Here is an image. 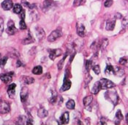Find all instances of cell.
Masks as SVG:
<instances>
[{
    "instance_id": "1",
    "label": "cell",
    "mask_w": 128,
    "mask_h": 125,
    "mask_svg": "<svg viewBox=\"0 0 128 125\" xmlns=\"http://www.w3.org/2000/svg\"><path fill=\"white\" fill-rule=\"evenodd\" d=\"M105 97L106 99L113 103L114 105L118 104V96L116 91H108L105 94Z\"/></svg>"
},
{
    "instance_id": "2",
    "label": "cell",
    "mask_w": 128,
    "mask_h": 125,
    "mask_svg": "<svg viewBox=\"0 0 128 125\" xmlns=\"http://www.w3.org/2000/svg\"><path fill=\"white\" fill-rule=\"evenodd\" d=\"M68 70L67 69L66 71H65V75L64 77V82H63V85L62 88H60V91L63 92V91H66L68 90H69L71 87V82L69 79V77H68Z\"/></svg>"
},
{
    "instance_id": "3",
    "label": "cell",
    "mask_w": 128,
    "mask_h": 125,
    "mask_svg": "<svg viewBox=\"0 0 128 125\" xmlns=\"http://www.w3.org/2000/svg\"><path fill=\"white\" fill-rule=\"evenodd\" d=\"M100 82L102 87V89H110L116 86V85L112 81L109 80L108 79H105V78H102L100 80Z\"/></svg>"
},
{
    "instance_id": "4",
    "label": "cell",
    "mask_w": 128,
    "mask_h": 125,
    "mask_svg": "<svg viewBox=\"0 0 128 125\" xmlns=\"http://www.w3.org/2000/svg\"><path fill=\"white\" fill-rule=\"evenodd\" d=\"M62 35V32L61 30L59 29H56L54 31H53L49 35V36L48 37V40L49 42H54L56 40L60 38Z\"/></svg>"
},
{
    "instance_id": "5",
    "label": "cell",
    "mask_w": 128,
    "mask_h": 125,
    "mask_svg": "<svg viewBox=\"0 0 128 125\" xmlns=\"http://www.w3.org/2000/svg\"><path fill=\"white\" fill-rule=\"evenodd\" d=\"M10 110V105L7 102L2 100L1 103H0V113H1V114H6V113H9Z\"/></svg>"
},
{
    "instance_id": "6",
    "label": "cell",
    "mask_w": 128,
    "mask_h": 125,
    "mask_svg": "<svg viewBox=\"0 0 128 125\" xmlns=\"http://www.w3.org/2000/svg\"><path fill=\"white\" fill-rule=\"evenodd\" d=\"M7 32L9 34V35H14L17 32V29L15 27V24H14V22L12 21V20H10L8 23V28H7Z\"/></svg>"
},
{
    "instance_id": "7",
    "label": "cell",
    "mask_w": 128,
    "mask_h": 125,
    "mask_svg": "<svg viewBox=\"0 0 128 125\" xmlns=\"http://www.w3.org/2000/svg\"><path fill=\"white\" fill-rule=\"evenodd\" d=\"M62 54V52L60 49H50L49 50V58L51 60H54L56 58L60 56Z\"/></svg>"
},
{
    "instance_id": "8",
    "label": "cell",
    "mask_w": 128,
    "mask_h": 125,
    "mask_svg": "<svg viewBox=\"0 0 128 125\" xmlns=\"http://www.w3.org/2000/svg\"><path fill=\"white\" fill-rule=\"evenodd\" d=\"M28 88L26 87H24L22 88L21 91H20V101L24 103L26 102L27 100V98H28V95H29V92H28Z\"/></svg>"
},
{
    "instance_id": "9",
    "label": "cell",
    "mask_w": 128,
    "mask_h": 125,
    "mask_svg": "<svg viewBox=\"0 0 128 125\" xmlns=\"http://www.w3.org/2000/svg\"><path fill=\"white\" fill-rule=\"evenodd\" d=\"M77 33L80 37L81 38H84L86 36V31L85 29V27L84 24H80L78 23L77 24Z\"/></svg>"
},
{
    "instance_id": "10",
    "label": "cell",
    "mask_w": 128,
    "mask_h": 125,
    "mask_svg": "<svg viewBox=\"0 0 128 125\" xmlns=\"http://www.w3.org/2000/svg\"><path fill=\"white\" fill-rule=\"evenodd\" d=\"M13 73L12 72H10V73H6L4 74L1 75V79L3 82L8 84L12 81V77Z\"/></svg>"
},
{
    "instance_id": "11",
    "label": "cell",
    "mask_w": 128,
    "mask_h": 125,
    "mask_svg": "<svg viewBox=\"0 0 128 125\" xmlns=\"http://www.w3.org/2000/svg\"><path fill=\"white\" fill-rule=\"evenodd\" d=\"M70 116L69 113L68 112H65L64 113H63L62 116L59 118V123L60 124H67L69 122Z\"/></svg>"
},
{
    "instance_id": "12",
    "label": "cell",
    "mask_w": 128,
    "mask_h": 125,
    "mask_svg": "<svg viewBox=\"0 0 128 125\" xmlns=\"http://www.w3.org/2000/svg\"><path fill=\"white\" fill-rule=\"evenodd\" d=\"M13 6V3L11 0H5L2 3V8L4 10H10Z\"/></svg>"
},
{
    "instance_id": "13",
    "label": "cell",
    "mask_w": 128,
    "mask_h": 125,
    "mask_svg": "<svg viewBox=\"0 0 128 125\" xmlns=\"http://www.w3.org/2000/svg\"><path fill=\"white\" fill-rule=\"evenodd\" d=\"M16 84L12 83V84H10L8 89V94L12 99H14V97L16 96Z\"/></svg>"
},
{
    "instance_id": "14",
    "label": "cell",
    "mask_w": 128,
    "mask_h": 125,
    "mask_svg": "<svg viewBox=\"0 0 128 125\" xmlns=\"http://www.w3.org/2000/svg\"><path fill=\"white\" fill-rule=\"evenodd\" d=\"M114 74L118 77H122L124 74V70L118 66H114Z\"/></svg>"
},
{
    "instance_id": "15",
    "label": "cell",
    "mask_w": 128,
    "mask_h": 125,
    "mask_svg": "<svg viewBox=\"0 0 128 125\" xmlns=\"http://www.w3.org/2000/svg\"><path fill=\"white\" fill-rule=\"evenodd\" d=\"M101 89H102V87H101V85H100V81H98L94 84V86L92 87V93L94 94H97Z\"/></svg>"
},
{
    "instance_id": "16",
    "label": "cell",
    "mask_w": 128,
    "mask_h": 125,
    "mask_svg": "<svg viewBox=\"0 0 128 125\" xmlns=\"http://www.w3.org/2000/svg\"><path fill=\"white\" fill-rule=\"evenodd\" d=\"M115 24H116V20H110V21L109 20V21H107L106 28L108 31H111V30H113V29H114Z\"/></svg>"
},
{
    "instance_id": "17",
    "label": "cell",
    "mask_w": 128,
    "mask_h": 125,
    "mask_svg": "<svg viewBox=\"0 0 128 125\" xmlns=\"http://www.w3.org/2000/svg\"><path fill=\"white\" fill-rule=\"evenodd\" d=\"M38 115L39 116L40 118H43L45 117H46L47 115H48V112L47 110H46L44 107H41L38 110Z\"/></svg>"
},
{
    "instance_id": "18",
    "label": "cell",
    "mask_w": 128,
    "mask_h": 125,
    "mask_svg": "<svg viewBox=\"0 0 128 125\" xmlns=\"http://www.w3.org/2000/svg\"><path fill=\"white\" fill-rule=\"evenodd\" d=\"M22 79H23V82H24V84H26V85L32 84L34 82V78H32V77H27V76L22 77Z\"/></svg>"
},
{
    "instance_id": "19",
    "label": "cell",
    "mask_w": 128,
    "mask_h": 125,
    "mask_svg": "<svg viewBox=\"0 0 128 125\" xmlns=\"http://www.w3.org/2000/svg\"><path fill=\"white\" fill-rule=\"evenodd\" d=\"M58 95L55 92V91H52V95H51V97L50 98L49 101L50 103L52 104H56V102H58Z\"/></svg>"
},
{
    "instance_id": "20",
    "label": "cell",
    "mask_w": 128,
    "mask_h": 125,
    "mask_svg": "<svg viewBox=\"0 0 128 125\" xmlns=\"http://www.w3.org/2000/svg\"><path fill=\"white\" fill-rule=\"evenodd\" d=\"M36 34H37V36L38 37L39 40L40 39H42L45 37V32H44V30L42 29L41 27H37L36 28Z\"/></svg>"
},
{
    "instance_id": "21",
    "label": "cell",
    "mask_w": 128,
    "mask_h": 125,
    "mask_svg": "<svg viewBox=\"0 0 128 125\" xmlns=\"http://www.w3.org/2000/svg\"><path fill=\"white\" fill-rule=\"evenodd\" d=\"M92 101H93V97L92 96H86L83 99V102H84V105L85 107H88L90 105L91 103L92 102Z\"/></svg>"
},
{
    "instance_id": "22",
    "label": "cell",
    "mask_w": 128,
    "mask_h": 125,
    "mask_svg": "<svg viewBox=\"0 0 128 125\" xmlns=\"http://www.w3.org/2000/svg\"><path fill=\"white\" fill-rule=\"evenodd\" d=\"M52 5H53V2L51 0H46L43 2V9L46 10V11L49 10Z\"/></svg>"
},
{
    "instance_id": "23",
    "label": "cell",
    "mask_w": 128,
    "mask_h": 125,
    "mask_svg": "<svg viewBox=\"0 0 128 125\" xmlns=\"http://www.w3.org/2000/svg\"><path fill=\"white\" fill-rule=\"evenodd\" d=\"M33 42H34V40L32 38V37L30 32L29 33V36H28L27 38H25L22 40V43H23L24 44H32V43H33Z\"/></svg>"
},
{
    "instance_id": "24",
    "label": "cell",
    "mask_w": 128,
    "mask_h": 125,
    "mask_svg": "<svg viewBox=\"0 0 128 125\" xmlns=\"http://www.w3.org/2000/svg\"><path fill=\"white\" fill-rule=\"evenodd\" d=\"M32 73L34 74H36V75L41 74L42 73V68L40 66H38L34 67L32 69Z\"/></svg>"
},
{
    "instance_id": "25",
    "label": "cell",
    "mask_w": 128,
    "mask_h": 125,
    "mask_svg": "<svg viewBox=\"0 0 128 125\" xmlns=\"http://www.w3.org/2000/svg\"><path fill=\"white\" fill-rule=\"evenodd\" d=\"M75 105H76L75 101L72 100V99H70V100L68 101V102L66 103V107L68 109H70V110H73L75 108Z\"/></svg>"
},
{
    "instance_id": "26",
    "label": "cell",
    "mask_w": 128,
    "mask_h": 125,
    "mask_svg": "<svg viewBox=\"0 0 128 125\" xmlns=\"http://www.w3.org/2000/svg\"><path fill=\"white\" fill-rule=\"evenodd\" d=\"M119 63L122 66H124L125 67L128 68V57H123V58H120Z\"/></svg>"
},
{
    "instance_id": "27",
    "label": "cell",
    "mask_w": 128,
    "mask_h": 125,
    "mask_svg": "<svg viewBox=\"0 0 128 125\" xmlns=\"http://www.w3.org/2000/svg\"><path fill=\"white\" fill-rule=\"evenodd\" d=\"M21 3L26 8H29L30 10H34L35 9V5L34 4H30V2L26 1H21Z\"/></svg>"
},
{
    "instance_id": "28",
    "label": "cell",
    "mask_w": 128,
    "mask_h": 125,
    "mask_svg": "<svg viewBox=\"0 0 128 125\" xmlns=\"http://www.w3.org/2000/svg\"><path fill=\"white\" fill-rule=\"evenodd\" d=\"M105 73H106V74H107V75L114 74V66H112L111 65H108V66H106V68Z\"/></svg>"
},
{
    "instance_id": "29",
    "label": "cell",
    "mask_w": 128,
    "mask_h": 125,
    "mask_svg": "<svg viewBox=\"0 0 128 125\" xmlns=\"http://www.w3.org/2000/svg\"><path fill=\"white\" fill-rule=\"evenodd\" d=\"M68 55V52H67V53L64 55V58H62V59L59 61V63H58L57 67H58V69H59V70H61V69L63 68V65H64V60H65V58H67Z\"/></svg>"
},
{
    "instance_id": "30",
    "label": "cell",
    "mask_w": 128,
    "mask_h": 125,
    "mask_svg": "<svg viewBox=\"0 0 128 125\" xmlns=\"http://www.w3.org/2000/svg\"><path fill=\"white\" fill-rule=\"evenodd\" d=\"M123 115H122V112H121V110H118V111L116 112V121H117V122L116 123V124H119V122L123 119Z\"/></svg>"
},
{
    "instance_id": "31",
    "label": "cell",
    "mask_w": 128,
    "mask_h": 125,
    "mask_svg": "<svg viewBox=\"0 0 128 125\" xmlns=\"http://www.w3.org/2000/svg\"><path fill=\"white\" fill-rule=\"evenodd\" d=\"M22 11V7L19 4H16L13 7V12L16 14H19Z\"/></svg>"
},
{
    "instance_id": "32",
    "label": "cell",
    "mask_w": 128,
    "mask_h": 125,
    "mask_svg": "<svg viewBox=\"0 0 128 125\" xmlns=\"http://www.w3.org/2000/svg\"><path fill=\"white\" fill-rule=\"evenodd\" d=\"M108 40L106 38H104L102 40V41L100 43V49H101V50H104V49H106V47L108 46Z\"/></svg>"
},
{
    "instance_id": "33",
    "label": "cell",
    "mask_w": 128,
    "mask_h": 125,
    "mask_svg": "<svg viewBox=\"0 0 128 125\" xmlns=\"http://www.w3.org/2000/svg\"><path fill=\"white\" fill-rule=\"evenodd\" d=\"M27 121V118H26L24 116H20L18 118V121H16V124H24L26 123H24V121Z\"/></svg>"
},
{
    "instance_id": "34",
    "label": "cell",
    "mask_w": 128,
    "mask_h": 125,
    "mask_svg": "<svg viewBox=\"0 0 128 125\" xmlns=\"http://www.w3.org/2000/svg\"><path fill=\"white\" fill-rule=\"evenodd\" d=\"M20 29H26V24L24 21V19H21L20 21Z\"/></svg>"
},
{
    "instance_id": "35",
    "label": "cell",
    "mask_w": 128,
    "mask_h": 125,
    "mask_svg": "<svg viewBox=\"0 0 128 125\" xmlns=\"http://www.w3.org/2000/svg\"><path fill=\"white\" fill-rule=\"evenodd\" d=\"M86 0H74V3H73V5L76 6V7H78L79 5L84 4Z\"/></svg>"
},
{
    "instance_id": "36",
    "label": "cell",
    "mask_w": 128,
    "mask_h": 125,
    "mask_svg": "<svg viewBox=\"0 0 128 125\" xmlns=\"http://www.w3.org/2000/svg\"><path fill=\"white\" fill-rule=\"evenodd\" d=\"M92 69L93 71H94V73L96 74H100V66L99 65H95L92 67Z\"/></svg>"
},
{
    "instance_id": "37",
    "label": "cell",
    "mask_w": 128,
    "mask_h": 125,
    "mask_svg": "<svg viewBox=\"0 0 128 125\" xmlns=\"http://www.w3.org/2000/svg\"><path fill=\"white\" fill-rule=\"evenodd\" d=\"M92 63L91 60H86V69L88 72L89 71L90 68H92Z\"/></svg>"
},
{
    "instance_id": "38",
    "label": "cell",
    "mask_w": 128,
    "mask_h": 125,
    "mask_svg": "<svg viewBox=\"0 0 128 125\" xmlns=\"http://www.w3.org/2000/svg\"><path fill=\"white\" fill-rule=\"evenodd\" d=\"M113 3H114L113 0H106L104 3V5L106 8H110L113 5Z\"/></svg>"
},
{
    "instance_id": "39",
    "label": "cell",
    "mask_w": 128,
    "mask_h": 125,
    "mask_svg": "<svg viewBox=\"0 0 128 125\" xmlns=\"http://www.w3.org/2000/svg\"><path fill=\"white\" fill-rule=\"evenodd\" d=\"M122 26H123L124 27H125L126 26H128V16L124 17V18L123 19V20H122Z\"/></svg>"
},
{
    "instance_id": "40",
    "label": "cell",
    "mask_w": 128,
    "mask_h": 125,
    "mask_svg": "<svg viewBox=\"0 0 128 125\" xmlns=\"http://www.w3.org/2000/svg\"><path fill=\"white\" fill-rule=\"evenodd\" d=\"M7 60H8V58H7V57L2 58V59H1V65H2V66H3L5 65Z\"/></svg>"
},
{
    "instance_id": "41",
    "label": "cell",
    "mask_w": 128,
    "mask_h": 125,
    "mask_svg": "<svg viewBox=\"0 0 128 125\" xmlns=\"http://www.w3.org/2000/svg\"><path fill=\"white\" fill-rule=\"evenodd\" d=\"M114 17H115V19H122V16L120 13H116Z\"/></svg>"
},
{
    "instance_id": "42",
    "label": "cell",
    "mask_w": 128,
    "mask_h": 125,
    "mask_svg": "<svg viewBox=\"0 0 128 125\" xmlns=\"http://www.w3.org/2000/svg\"><path fill=\"white\" fill-rule=\"evenodd\" d=\"M0 21H0V22H1V31H0L1 32H0V33L2 34V33L3 32V19L1 18Z\"/></svg>"
},
{
    "instance_id": "43",
    "label": "cell",
    "mask_w": 128,
    "mask_h": 125,
    "mask_svg": "<svg viewBox=\"0 0 128 125\" xmlns=\"http://www.w3.org/2000/svg\"><path fill=\"white\" fill-rule=\"evenodd\" d=\"M98 124H107V123L106 121H104L103 120H101L100 122H98Z\"/></svg>"
},
{
    "instance_id": "44",
    "label": "cell",
    "mask_w": 128,
    "mask_h": 125,
    "mask_svg": "<svg viewBox=\"0 0 128 125\" xmlns=\"http://www.w3.org/2000/svg\"><path fill=\"white\" fill-rule=\"evenodd\" d=\"M22 65H23V64L20 63V61H19V60H18V61L17 62V67H19V66H22Z\"/></svg>"
},
{
    "instance_id": "45",
    "label": "cell",
    "mask_w": 128,
    "mask_h": 125,
    "mask_svg": "<svg viewBox=\"0 0 128 125\" xmlns=\"http://www.w3.org/2000/svg\"><path fill=\"white\" fill-rule=\"evenodd\" d=\"M126 120H127V122H128V113L127 114V115H126Z\"/></svg>"
}]
</instances>
